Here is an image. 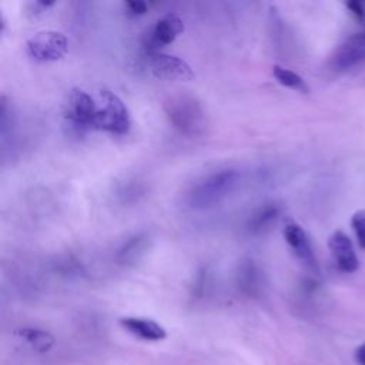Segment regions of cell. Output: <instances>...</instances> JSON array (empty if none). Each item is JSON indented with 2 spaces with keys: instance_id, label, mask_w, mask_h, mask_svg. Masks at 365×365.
<instances>
[{
  "instance_id": "cell-1",
  "label": "cell",
  "mask_w": 365,
  "mask_h": 365,
  "mask_svg": "<svg viewBox=\"0 0 365 365\" xmlns=\"http://www.w3.org/2000/svg\"><path fill=\"white\" fill-rule=\"evenodd\" d=\"M241 174L234 168L215 170L197 180L185 195L191 210L204 211L221 204L238 187Z\"/></svg>"
},
{
  "instance_id": "cell-2",
  "label": "cell",
  "mask_w": 365,
  "mask_h": 365,
  "mask_svg": "<svg viewBox=\"0 0 365 365\" xmlns=\"http://www.w3.org/2000/svg\"><path fill=\"white\" fill-rule=\"evenodd\" d=\"M165 114L175 130L187 137L202 135L208 127L207 113L201 101L190 93H175L164 104Z\"/></svg>"
},
{
  "instance_id": "cell-3",
  "label": "cell",
  "mask_w": 365,
  "mask_h": 365,
  "mask_svg": "<svg viewBox=\"0 0 365 365\" xmlns=\"http://www.w3.org/2000/svg\"><path fill=\"white\" fill-rule=\"evenodd\" d=\"M101 107L97 108L94 128L114 135H124L131 127V117L124 101L110 90H101Z\"/></svg>"
},
{
  "instance_id": "cell-4",
  "label": "cell",
  "mask_w": 365,
  "mask_h": 365,
  "mask_svg": "<svg viewBox=\"0 0 365 365\" xmlns=\"http://www.w3.org/2000/svg\"><path fill=\"white\" fill-rule=\"evenodd\" d=\"M68 41L60 31L44 30L36 33L26 43L27 54L36 61H57L67 54Z\"/></svg>"
},
{
  "instance_id": "cell-5",
  "label": "cell",
  "mask_w": 365,
  "mask_h": 365,
  "mask_svg": "<svg viewBox=\"0 0 365 365\" xmlns=\"http://www.w3.org/2000/svg\"><path fill=\"white\" fill-rule=\"evenodd\" d=\"M97 108L98 107L91 96L80 88H74L68 96L64 110V118L74 131L81 134L90 128H94Z\"/></svg>"
},
{
  "instance_id": "cell-6",
  "label": "cell",
  "mask_w": 365,
  "mask_h": 365,
  "mask_svg": "<svg viewBox=\"0 0 365 365\" xmlns=\"http://www.w3.org/2000/svg\"><path fill=\"white\" fill-rule=\"evenodd\" d=\"M147 64L151 74L161 80L188 81L194 77L190 64L182 58L161 51L147 53Z\"/></svg>"
},
{
  "instance_id": "cell-7",
  "label": "cell",
  "mask_w": 365,
  "mask_h": 365,
  "mask_svg": "<svg viewBox=\"0 0 365 365\" xmlns=\"http://www.w3.org/2000/svg\"><path fill=\"white\" fill-rule=\"evenodd\" d=\"M365 60V31L346 37L331 54L328 67L332 71H345Z\"/></svg>"
},
{
  "instance_id": "cell-8",
  "label": "cell",
  "mask_w": 365,
  "mask_h": 365,
  "mask_svg": "<svg viewBox=\"0 0 365 365\" xmlns=\"http://www.w3.org/2000/svg\"><path fill=\"white\" fill-rule=\"evenodd\" d=\"M182 31L184 23L177 14L168 13L160 17L150 30V33L145 36L144 46L147 53L160 51L161 47L173 43Z\"/></svg>"
},
{
  "instance_id": "cell-9",
  "label": "cell",
  "mask_w": 365,
  "mask_h": 365,
  "mask_svg": "<svg viewBox=\"0 0 365 365\" xmlns=\"http://www.w3.org/2000/svg\"><path fill=\"white\" fill-rule=\"evenodd\" d=\"M328 248H329V252L332 255L334 264H335L338 271L345 272V274H351V272H355L358 269L359 261H358L356 252L354 250L352 241L349 240V237L344 231L335 230L329 235Z\"/></svg>"
},
{
  "instance_id": "cell-10",
  "label": "cell",
  "mask_w": 365,
  "mask_h": 365,
  "mask_svg": "<svg viewBox=\"0 0 365 365\" xmlns=\"http://www.w3.org/2000/svg\"><path fill=\"white\" fill-rule=\"evenodd\" d=\"M285 242L292 250L294 255L311 271L318 272V264L314 254L312 244L305 230L297 222H288L282 231Z\"/></svg>"
},
{
  "instance_id": "cell-11",
  "label": "cell",
  "mask_w": 365,
  "mask_h": 365,
  "mask_svg": "<svg viewBox=\"0 0 365 365\" xmlns=\"http://www.w3.org/2000/svg\"><path fill=\"white\" fill-rule=\"evenodd\" d=\"M123 328L144 341H161L167 336V331L155 321L138 317H125L121 321Z\"/></svg>"
},
{
  "instance_id": "cell-12",
  "label": "cell",
  "mask_w": 365,
  "mask_h": 365,
  "mask_svg": "<svg viewBox=\"0 0 365 365\" xmlns=\"http://www.w3.org/2000/svg\"><path fill=\"white\" fill-rule=\"evenodd\" d=\"M151 237L148 232H140L130 237L117 251V261L123 265L137 264L148 251Z\"/></svg>"
},
{
  "instance_id": "cell-13",
  "label": "cell",
  "mask_w": 365,
  "mask_h": 365,
  "mask_svg": "<svg viewBox=\"0 0 365 365\" xmlns=\"http://www.w3.org/2000/svg\"><path fill=\"white\" fill-rule=\"evenodd\" d=\"M237 285L247 295H257L262 287V275L259 267L252 258H244L238 264Z\"/></svg>"
},
{
  "instance_id": "cell-14",
  "label": "cell",
  "mask_w": 365,
  "mask_h": 365,
  "mask_svg": "<svg viewBox=\"0 0 365 365\" xmlns=\"http://www.w3.org/2000/svg\"><path fill=\"white\" fill-rule=\"evenodd\" d=\"M279 212H281V208L274 202L261 205L248 218V222H247L248 232L252 235L264 234L277 222Z\"/></svg>"
},
{
  "instance_id": "cell-15",
  "label": "cell",
  "mask_w": 365,
  "mask_h": 365,
  "mask_svg": "<svg viewBox=\"0 0 365 365\" xmlns=\"http://www.w3.org/2000/svg\"><path fill=\"white\" fill-rule=\"evenodd\" d=\"M272 76L284 87H288V88L299 91V93H308L309 91L308 84L305 83V80L299 74H297L295 71H292L289 68H285L279 64L272 66Z\"/></svg>"
},
{
  "instance_id": "cell-16",
  "label": "cell",
  "mask_w": 365,
  "mask_h": 365,
  "mask_svg": "<svg viewBox=\"0 0 365 365\" xmlns=\"http://www.w3.org/2000/svg\"><path fill=\"white\" fill-rule=\"evenodd\" d=\"M20 334L23 335L24 339L29 341V344L38 349V351H47L53 346L54 344V338L41 329H34V328H27V329H21Z\"/></svg>"
},
{
  "instance_id": "cell-17",
  "label": "cell",
  "mask_w": 365,
  "mask_h": 365,
  "mask_svg": "<svg viewBox=\"0 0 365 365\" xmlns=\"http://www.w3.org/2000/svg\"><path fill=\"white\" fill-rule=\"evenodd\" d=\"M351 227L356 235L359 247L365 250V208L354 212L351 217Z\"/></svg>"
},
{
  "instance_id": "cell-18",
  "label": "cell",
  "mask_w": 365,
  "mask_h": 365,
  "mask_svg": "<svg viewBox=\"0 0 365 365\" xmlns=\"http://www.w3.org/2000/svg\"><path fill=\"white\" fill-rule=\"evenodd\" d=\"M345 7L354 14V17L356 20H359L361 23L365 20V4L361 3V1H355V0H351V1H345Z\"/></svg>"
},
{
  "instance_id": "cell-19",
  "label": "cell",
  "mask_w": 365,
  "mask_h": 365,
  "mask_svg": "<svg viewBox=\"0 0 365 365\" xmlns=\"http://www.w3.org/2000/svg\"><path fill=\"white\" fill-rule=\"evenodd\" d=\"M125 9L130 14L133 16H141V14H145L147 13V3L145 1H141V0H133V1H127L125 3Z\"/></svg>"
},
{
  "instance_id": "cell-20",
  "label": "cell",
  "mask_w": 365,
  "mask_h": 365,
  "mask_svg": "<svg viewBox=\"0 0 365 365\" xmlns=\"http://www.w3.org/2000/svg\"><path fill=\"white\" fill-rule=\"evenodd\" d=\"M355 359L359 365H365V342L355 349Z\"/></svg>"
}]
</instances>
